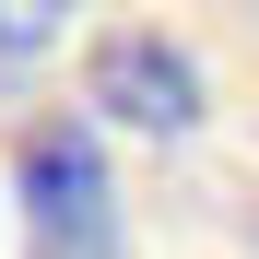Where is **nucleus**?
<instances>
[{"label": "nucleus", "instance_id": "obj_1", "mask_svg": "<svg viewBox=\"0 0 259 259\" xmlns=\"http://www.w3.org/2000/svg\"><path fill=\"white\" fill-rule=\"evenodd\" d=\"M12 177H24V236H35V259H130V236H118V177H106L95 118H35Z\"/></svg>", "mask_w": 259, "mask_h": 259}, {"label": "nucleus", "instance_id": "obj_2", "mask_svg": "<svg viewBox=\"0 0 259 259\" xmlns=\"http://www.w3.org/2000/svg\"><path fill=\"white\" fill-rule=\"evenodd\" d=\"M82 106L118 118V130H153V142H189L212 95H200V59L177 48V35H153V24H106L95 59H82Z\"/></svg>", "mask_w": 259, "mask_h": 259}]
</instances>
